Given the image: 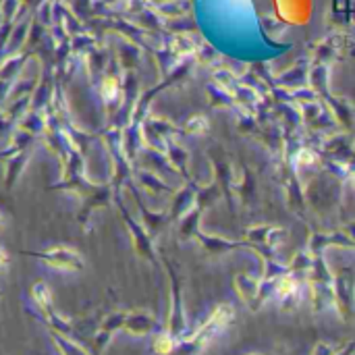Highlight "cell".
Listing matches in <instances>:
<instances>
[{
    "instance_id": "6da1fadb",
    "label": "cell",
    "mask_w": 355,
    "mask_h": 355,
    "mask_svg": "<svg viewBox=\"0 0 355 355\" xmlns=\"http://www.w3.org/2000/svg\"><path fill=\"white\" fill-rule=\"evenodd\" d=\"M339 304L345 314L354 310V293H352V279H341L339 281Z\"/></svg>"
},
{
    "instance_id": "7a4b0ae2",
    "label": "cell",
    "mask_w": 355,
    "mask_h": 355,
    "mask_svg": "<svg viewBox=\"0 0 355 355\" xmlns=\"http://www.w3.org/2000/svg\"><path fill=\"white\" fill-rule=\"evenodd\" d=\"M154 354L156 355H173L175 352V341H173V335H158L154 339Z\"/></svg>"
},
{
    "instance_id": "3957f363",
    "label": "cell",
    "mask_w": 355,
    "mask_h": 355,
    "mask_svg": "<svg viewBox=\"0 0 355 355\" xmlns=\"http://www.w3.org/2000/svg\"><path fill=\"white\" fill-rule=\"evenodd\" d=\"M148 320L146 318H133V322H131V329L135 331V333H141V331H146L148 329Z\"/></svg>"
}]
</instances>
